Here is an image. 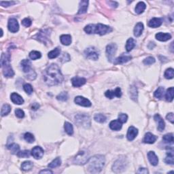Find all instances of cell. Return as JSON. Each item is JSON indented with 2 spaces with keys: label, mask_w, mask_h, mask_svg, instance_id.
Wrapping results in <instances>:
<instances>
[{
  "label": "cell",
  "mask_w": 174,
  "mask_h": 174,
  "mask_svg": "<svg viewBox=\"0 0 174 174\" xmlns=\"http://www.w3.org/2000/svg\"><path fill=\"white\" fill-rule=\"evenodd\" d=\"M43 78L45 83L49 86L57 85L63 81V76L56 64H51L46 67L43 74Z\"/></svg>",
  "instance_id": "6da1fadb"
},
{
  "label": "cell",
  "mask_w": 174,
  "mask_h": 174,
  "mask_svg": "<svg viewBox=\"0 0 174 174\" xmlns=\"http://www.w3.org/2000/svg\"><path fill=\"white\" fill-rule=\"evenodd\" d=\"M105 157L103 155H95L90 158L88 165V169L90 173H99L105 165Z\"/></svg>",
  "instance_id": "7a4b0ae2"
},
{
  "label": "cell",
  "mask_w": 174,
  "mask_h": 174,
  "mask_svg": "<svg viewBox=\"0 0 174 174\" xmlns=\"http://www.w3.org/2000/svg\"><path fill=\"white\" fill-rule=\"evenodd\" d=\"M85 31L89 34H99L100 36H103L112 32V29L105 25L98 23V24H90L87 25L85 27Z\"/></svg>",
  "instance_id": "3957f363"
},
{
  "label": "cell",
  "mask_w": 174,
  "mask_h": 174,
  "mask_svg": "<svg viewBox=\"0 0 174 174\" xmlns=\"http://www.w3.org/2000/svg\"><path fill=\"white\" fill-rule=\"evenodd\" d=\"M76 122L80 126L85 128H89L91 127V118L88 115L84 114H77L75 116Z\"/></svg>",
  "instance_id": "277c9868"
},
{
  "label": "cell",
  "mask_w": 174,
  "mask_h": 174,
  "mask_svg": "<svg viewBox=\"0 0 174 174\" xmlns=\"http://www.w3.org/2000/svg\"><path fill=\"white\" fill-rule=\"evenodd\" d=\"M127 161L125 158H119L112 166V170L115 173H121L124 171L127 167Z\"/></svg>",
  "instance_id": "5b68a950"
},
{
  "label": "cell",
  "mask_w": 174,
  "mask_h": 174,
  "mask_svg": "<svg viewBox=\"0 0 174 174\" xmlns=\"http://www.w3.org/2000/svg\"><path fill=\"white\" fill-rule=\"evenodd\" d=\"M50 34V30L48 29H42L40 31V32L38 33L34 38L36 40H38L40 42L44 43L45 44H46L47 41L48 40V38H49Z\"/></svg>",
  "instance_id": "8992f818"
},
{
  "label": "cell",
  "mask_w": 174,
  "mask_h": 174,
  "mask_svg": "<svg viewBox=\"0 0 174 174\" xmlns=\"http://www.w3.org/2000/svg\"><path fill=\"white\" fill-rule=\"evenodd\" d=\"M89 160V154L85 151H81L76 156L75 159H74V162L78 165H85V164L88 163Z\"/></svg>",
  "instance_id": "52a82bcc"
},
{
  "label": "cell",
  "mask_w": 174,
  "mask_h": 174,
  "mask_svg": "<svg viewBox=\"0 0 174 174\" xmlns=\"http://www.w3.org/2000/svg\"><path fill=\"white\" fill-rule=\"evenodd\" d=\"M85 55L87 58L96 61L99 58V52L94 47H89L85 51Z\"/></svg>",
  "instance_id": "ba28073f"
},
{
  "label": "cell",
  "mask_w": 174,
  "mask_h": 174,
  "mask_svg": "<svg viewBox=\"0 0 174 174\" xmlns=\"http://www.w3.org/2000/svg\"><path fill=\"white\" fill-rule=\"evenodd\" d=\"M117 50V45L114 43L109 44L106 47V56L109 61H112Z\"/></svg>",
  "instance_id": "9c48e42d"
},
{
  "label": "cell",
  "mask_w": 174,
  "mask_h": 174,
  "mask_svg": "<svg viewBox=\"0 0 174 174\" xmlns=\"http://www.w3.org/2000/svg\"><path fill=\"white\" fill-rule=\"evenodd\" d=\"M8 28L9 31L12 33H17L19 30V25L17 20L14 18H11L9 19Z\"/></svg>",
  "instance_id": "30bf717a"
},
{
  "label": "cell",
  "mask_w": 174,
  "mask_h": 174,
  "mask_svg": "<svg viewBox=\"0 0 174 174\" xmlns=\"http://www.w3.org/2000/svg\"><path fill=\"white\" fill-rule=\"evenodd\" d=\"M74 101L76 104L80 105V106L83 107H91V102L90 101L89 99L85 98V97H82V96H78L76 97L75 99H74Z\"/></svg>",
  "instance_id": "8fae6325"
},
{
  "label": "cell",
  "mask_w": 174,
  "mask_h": 174,
  "mask_svg": "<svg viewBox=\"0 0 174 174\" xmlns=\"http://www.w3.org/2000/svg\"><path fill=\"white\" fill-rule=\"evenodd\" d=\"M105 97L110 99H113L115 97L120 98L122 96V92H121L120 88L117 87L114 91H107L105 93Z\"/></svg>",
  "instance_id": "7c38bea8"
},
{
  "label": "cell",
  "mask_w": 174,
  "mask_h": 174,
  "mask_svg": "<svg viewBox=\"0 0 174 174\" xmlns=\"http://www.w3.org/2000/svg\"><path fill=\"white\" fill-rule=\"evenodd\" d=\"M44 150L41 147H40V146H36V147H34L31 150V156H34V158H35L36 159H42V156H44Z\"/></svg>",
  "instance_id": "4fadbf2b"
},
{
  "label": "cell",
  "mask_w": 174,
  "mask_h": 174,
  "mask_svg": "<svg viewBox=\"0 0 174 174\" xmlns=\"http://www.w3.org/2000/svg\"><path fill=\"white\" fill-rule=\"evenodd\" d=\"M132 58V56L129 54H122L120 56L116 58L115 59L114 63L115 65H118V64H122L124 63H127Z\"/></svg>",
  "instance_id": "5bb4252c"
},
{
  "label": "cell",
  "mask_w": 174,
  "mask_h": 174,
  "mask_svg": "<svg viewBox=\"0 0 174 174\" xmlns=\"http://www.w3.org/2000/svg\"><path fill=\"white\" fill-rule=\"evenodd\" d=\"M3 69V74L5 77L6 78H12L14 76V72L12 68L10 63H7L1 67Z\"/></svg>",
  "instance_id": "9a60e30c"
},
{
  "label": "cell",
  "mask_w": 174,
  "mask_h": 174,
  "mask_svg": "<svg viewBox=\"0 0 174 174\" xmlns=\"http://www.w3.org/2000/svg\"><path fill=\"white\" fill-rule=\"evenodd\" d=\"M154 119L157 124V129L159 131H163L165 129V123L164 122L163 119L159 114H155L154 116Z\"/></svg>",
  "instance_id": "2e32d148"
},
{
  "label": "cell",
  "mask_w": 174,
  "mask_h": 174,
  "mask_svg": "<svg viewBox=\"0 0 174 174\" xmlns=\"http://www.w3.org/2000/svg\"><path fill=\"white\" fill-rule=\"evenodd\" d=\"M87 83V80L85 78L80 77H74L72 79V83L74 87H80L85 85Z\"/></svg>",
  "instance_id": "e0dca14e"
},
{
  "label": "cell",
  "mask_w": 174,
  "mask_h": 174,
  "mask_svg": "<svg viewBox=\"0 0 174 174\" xmlns=\"http://www.w3.org/2000/svg\"><path fill=\"white\" fill-rule=\"evenodd\" d=\"M138 134V130L134 127H130L129 128L127 134V138L129 141H133L135 138H136Z\"/></svg>",
  "instance_id": "ac0fdd59"
},
{
  "label": "cell",
  "mask_w": 174,
  "mask_h": 174,
  "mask_svg": "<svg viewBox=\"0 0 174 174\" xmlns=\"http://www.w3.org/2000/svg\"><path fill=\"white\" fill-rule=\"evenodd\" d=\"M21 66L23 72L25 74L29 73L31 70V63L28 59H23L21 62Z\"/></svg>",
  "instance_id": "d6986e66"
},
{
  "label": "cell",
  "mask_w": 174,
  "mask_h": 174,
  "mask_svg": "<svg viewBox=\"0 0 174 174\" xmlns=\"http://www.w3.org/2000/svg\"><path fill=\"white\" fill-rule=\"evenodd\" d=\"M10 99H11L12 101L14 104L21 105L24 103V99H23V97L17 93H12L11 96H10Z\"/></svg>",
  "instance_id": "ffe728a7"
},
{
  "label": "cell",
  "mask_w": 174,
  "mask_h": 174,
  "mask_svg": "<svg viewBox=\"0 0 174 174\" xmlns=\"http://www.w3.org/2000/svg\"><path fill=\"white\" fill-rule=\"evenodd\" d=\"M148 158L149 160L150 163H151V165L156 166L158 165L159 163V159H158V156L156 155V154L154 152L150 151L148 153Z\"/></svg>",
  "instance_id": "44dd1931"
},
{
  "label": "cell",
  "mask_w": 174,
  "mask_h": 174,
  "mask_svg": "<svg viewBox=\"0 0 174 174\" xmlns=\"http://www.w3.org/2000/svg\"><path fill=\"white\" fill-rule=\"evenodd\" d=\"M156 140H157V137L151 133H147L145 135V137H144V143L151 144H154L156 141Z\"/></svg>",
  "instance_id": "7402d4cb"
},
{
  "label": "cell",
  "mask_w": 174,
  "mask_h": 174,
  "mask_svg": "<svg viewBox=\"0 0 174 174\" xmlns=\"http://www.w3.org/2000/svg\"><path fill=\"white\" fill-rule=\"evenodd\" d=\"M156 39L161 42H166V41L170 40L171 38V36L169 34H165V33L159 32L156 34Z\"/></svg>",
  "instance_id": "603a6c76"
},
{
  "label": "cell",
  "mask_w": 174,
  "mask_h": 174,
  "mask_svg": "<svg viewBox=\"0 0 174 174\" xmlns=\"http://www.w3.org/2000/svg\"><path fill=\"white\" fill-rule=\"evenodd\" d=\"M162 20L160 18H153L148 22V26L152 28H157L162 25Z\"/></svg>",
  "instance_id": "cb8c5ba5"
},
{
  "label": "cell",
  "mask_w": 174,
  "mask_h": 174,
  "mask_svg": "<svg viewBox=\"0 0 174 174\" xmlns=\"http://www.w3.org/2000/svg\"><path fill=\"white\" fill-rule=\"evenodd\" d=\"M122 123H121L118 120H114L111 121L109 123V128L113 131H119L122 129Z\"/></svg>",
  "instance_id": "d4e9b609"
},
{
  "label": "cell",
  "mask_w": 174,
  "mask_h": 174,
  "mask_svg": "<svg viewBox=\"0 0 174 174\" xmlns=\"http://www.w3.org/2000/svg\"><path fill=\"white\" fill-rule=\"evenodd\" d=\"M88 7H89V1H81L80 2L78 14H82L86 13L87 12Z\"/></svg>",
  "instance_id": "484cf974"
},
{
  "label": "cell",
  "mask_w": 174,
  "mask_h": 174,
  "mask_svg": "<svg viewBox=\"0 0 174 174\" xmlns=\"http://www.w3.org/2000/svg\"><path fill=\"white\" fill-rule=\"evenodd\" d=\"M144 31V25L142 23H137L134 28V36L140 37Z\"/></svg>",
  "instance_id": "4316f807"
},
{
  "label": "cell",
  "mask_w": 174,
  "mask_h": 174,
  "mask_svg": "<svg viewBox=\"0 0 174 174\" xmlns=\"http://www.w3.org/2000/svg\"><path fill=\"white\" fill-rule=\"evenodd\" d=\"M165 162L167 164L173 165V147H171L169 152H167V157L165 159Z\"/></svg>",
  "instance_id": "83f0119b"
},
{
  "label": "cell",
  "mask_w": 174,
  "mask_h": 174,
  "mask_svg": "<svg viewBox=\"0 0 174 174\" xmlns=\"http://www.w3.org/2000/svg\"><path fill=\"white\" fill-rule=\"evenodd\" d=\"M60 40L62 44L69 46L72 43V37L70 35H62L60 37Z\"/></svg>",
  "instance_id": "f1b7e54d"
},
{
  "label": "cell",
  "mask_w": 174,
  "mask_h": 174,
  "mask_svg": "<svg viewBox=\"0 0 174 174\" xmlns=\"http://www.w3.org/2000/svg\"><path fill=\"white\" fill-rule=\"evenodd\" d=\"M146 8V3L143 2V1H140L138 4L136 5L135 8V12L138 14H140L143 13L144 10H145Z\"/></svg>",
  "instance_id": "f546056e"
},
{
  "label": "cell",
  "mask_w": 174,
  "mask_h": 174,
  "mask_svg": "<svg viewBox=\"0 0 174 174\" xmlns=\"http://www.w3.org/2000/svg\"><path fill=\"white\" fill-rule=\"evenodd\" d=\"M129 95L133 100L136 101L138 100V89L134 86H131L129 88Z\"/></svg>",
  "instance_id": "4dcf8cb0"
},
{
  "label": "cell",
  "mask_w": 174,
  "mask_h": 174,
  "mask_svg": "<svg viewBox=\"0 0 174 174\" xmlns=\"http://www.w3.org/2000/svg\"><path fill=\"white\" fill-rule=\"evenodd\" d=\"M136 42L133 38H129V40L127 41L126 44V50L127 52H130L131 50H133V48L135 46Z\"/></svg>",
  "instance_id": "1f68e13d"
},
{
  "label": "cell",
  "mask_w": 174,
  "mask_h": 174,
  "mask_svg": "<svg viewBox=\"0 0 174 174\" xmlns=\"http://www.w3.org/2000/svg\"><path fill=\"white\" fill-rule=\"evenodd\" d=\"M7 147H8V150H10L12 153L14 154H18L19 150H20V147H19V146L18 145V144H17L15 143L9 144V145L7 146Z\"/></svg>",
  "instance_id": "d6a6232c"
},
{
  "label": "cell",
  "mask_w": 174,
  "mask_h": 174,
  "mask_svg": "<svg viewBox=\"0 0 174 174\" xmlns=\"http://www.w3.org/2000/svg\"><path fill=\"white\" fill-rule=\"evenodd\" d=\"M60 54H61V49L59 48H54V50H52L50 52H48V58H50V59H52V58H55L57 57V56H59Z\"/></svg>",
  "instance_id": "836d02e7"
},
{
  "label": "cell",
  "mask_w": 174,
  "mask_h": 174,
  "mask_svg": "<svg viewBox=\"0 0 174 174\" xmlns=\"http://www.w3.org/2000/svg\"><path fill=\"white\" fill-rule=\"evenodd\" d=\"M33 166H34V164H33V163L31 161H25L23 162L22 165H21V169L25 171H29V170L32 169Z\"/></svg>",
  "instance_id": "e575fe53"
},
{
  "label": "cell",
  "mask_w": 174,
  "mask_h": 174,
  "mask_svg": "<svg viewBox=\"0 0 174 174\" xmlns=\"http://www.w3.org/2000/svg\"><path fill=\"white\" fill-rule=\"evenodd\" d=\"M10 55L9 54L2 53L1 56V67L7 63H10Z\"/></svg>",
  "instance_id": "d590c367"
},
{
  "label": "cell",
  "mask_w": 174,
  "mask_h": 174,
  "mask_svg": "<svg viewBox=\"0 0 174 174\" xmlns=\"http://www.w3.org/2000/svg\"><path fill=\"white\" fill-rule=\"evenodd\" d=\"M11 112V106L8 104H4L1 107V116H7L10 112Z\"/></svg>",
  "instance_id": "8d00e7d4"
},
{
  "label": "cell",
  "mask_w": 174,
  "mask_h": 174,
  "mask_svg": "<svg viewBox=\"0 0 174 174\" xmlns=\"http://www.w3.org/2000/svg\"><path fill=\"white\" fill-rule=\"evenodd\" d=\"M165 98L167 99V101H173V87H170L167 90L165 94Z\"/></svg>",
  "instance_id": "74e56055"
},
{
  "label": "cell",
  "mask_w": 174,
  "mask_h": 174,
  "mask_svg": "<svg viewBox=\"0 0 174 174\" xmlns=\"http://www.w3.org/2000/svg\"><path fill=\"white\" fill-rule=\"evenodd\" d=\"M64 129H65V132L69 135H72L74 133V128L73 126L71 123L68 122H65V124H64Z\"/></svg>",
  "instance_id": "f35d334b"
},
{
  "label": "cell",
  "mask_w": 174,
  "mask_h": 174,
  "mask_svg": "<svg viewBox=\"0 0 174 174\" xmlns=\"http://www.w3.org/2000/svg\"><path fill=\"white\" fill-rule=\"evenodd\" d=\"M164 93H165V89H164L163 87H161L158 88V89L154 92V97L157 99H161L164 96Z\"/></svg>",
  "instance_id": "ab89813d"
},
{
  "label": "cell",
  "mask_w": 174,
  "mask_h": 174,
  "mask_svg": "<svg viewBox=\"0 0 174 174\" xmlns=\"http://www.w3.org/2000/svg\"><path fill=\"white\" fill-rule=\"evenodd\" d=\"M106 119H107L106 116L102 114H95V116H94V120L96 121V122L99 123L105 122V121H106Z\"/></svg>",
  "instance_id": "60d3db41"
},
{
  "label": "cell",
  "mask_w": 174,
  "mask_h": 174,
  "mask_svg": "<svg viewBox=\"0 0 174 174\" xmlns=\"http://www.w3.org/2000/svg\"><path fill=\"white\" fill-rule=\"evenodd\" d=\"M61 164V160L59 157H57L55 159H54L51 163L48 164V167L55 168L58 167V166H60Z\"/></svg>",
  "instance_id": "b9f144b4"
},
{
  "label": "cell",
  "mask_w": 174,
  "mask_h": 174,
  "mask_svg": "<svg viewBox=\"0 0 174 174\" xmlns=\"http://www.w3.org/2000/svg\"><path fill=\"white\" fill-rule=\"evenodd\" d=\"M163 140L165 143L173 144V133H167L163 137Z\"/></svg>",
  "instance_id": "7bdbcfd3"
},
{
  "label": "cell",
  "mask_w": 174,
  "mask_h": 174,
  "mask_svg": "<svg viewBox=\"0 0 174 174\" xmlns=\"http://www.w3.org/2000/svg\"><path fill=\"white\" fill-rule=\"evenodd\" d=\"M41 56H42L41 52L36 51V50H33V51H31L30 53H29V57L32 60L38 59V58H41Z\"/></svg>",
  "instance_id": "ee69618b"
},
{
  "label": "cell",
  "mask_w": 174,
  "mask_h": 174,
  "mask_svg": "<svg viewBox=\"0 0 174 174\" xmlns=\"http://www.w3.org/2000/svg\"><path fill=\"white\" fill-rule=\"evenodd\" d=\"M24 139L26 142H28V143L32 144L34 143L35 141V138L34 136V135L31 134V133H26L24 135Z\"/></svg>",
  "instance_id": "f6af8a7d"
},
{
  "label": "cell",
  "mask_w": 174,
  "mask_h": 174,
  "mask_svg": "<svg viewBox=\"0 0 174 174\" xmlns=\"http://www.w3.org/2000/svg\"><path fill=\"white\" fill-rule=\"evenodd\" d=\"M164 76L167 79H172L174 76V70L173 68H169V69H166Z\"/></svg>",
  "instance_id": "bcb514c9"
},
{
  "label": "cell",
  "mask_w": 174,
  "mask_h": 174,
  "mask_svg": "<svg viewBox=\"0 0 174 174\" xmlns=\"http://www.w3.org/2000/svg\"><path fill=\"white\" fill-rule=\"evenodd\" d=\"M56 99L61 101H67L68 99V94L67 92H62V93H61L57 95Z\"/></svg>",
  "instance_id": "7dc6e473"
},
{
  "label": "cell",
  "mask_w": 174,
  "mask_h": 174,
  "mask_svg": "<svg viewBox=\"0 0 174 174\" xmlns=\"http://www.w3.org/2000/svg\"><path fill=\"white\" fill-rule=\"evenodd\" d=\"M23 89L25 91V93L28 95H31L32 94L33 91H34V89H33L32 86H31L30 84H25V85L23 86Z\"/></svg>",
  "instance_id": "c3c4849f"
},
{
  "label": "cell",
  "mask_w": 174,
  "mask_h": 174,
  "mask_svg": "<svg viewBox=\"0 0 174 174\" xmlns=\"http://www.w3.org/2000/svg\"><path fill=\"white\" fill-rule=\"evenodd\" d=\"M17 156L20 158H29L30 156V152L29 150H23L19 151L17 154Z\"/></svg>",
  "instance_id": "681fc988"
},
{
  "label": "cell",
  "mask_w": 174,
  "mask_h": 174,
  "mask_svg": "<svg viewBox=\"0 0 174 174\" xmlns=\"http://www.w3.org/2000/svg\"><path fill=\"white\" fill-rule=\"evenodd\" d=\"M155 61H156L155 58H154V57H152V56H148V57H147L144 60L143 63H144V65H152V64L154 63Z\"/></svg>",
  "instance_id": "f907efd6"
},
{
  "label": "cell",
  "mask_w": 174,
  "mask_h": 174,
  "mask_svg": "<svg viewBox=\"0 0 174 174\" xmlns=\"http://www.w3.org/2000/svg\"><path fill=\"white\" fill-rule=\"evenodd\" d=\"M37 74L36 72H35L34 70H31V72H29V73L27 74L26 75V78H28L29 80H34L36 78Z\"/></svg>",
  "instance_id": "816d5d0a"
},
{
  "label": "cell",
  "mask_w": 174,
  "mask_h": 174,
  "mask_svg": "<svg viewBox=\"0 0 174 174\" xmlns=\"http://www.w3.org/2000/svg\"><path fill=\"white\" fill-rule=\"evenodd\" d=\"M128 119V116L126 114H123V113H121L118 115V120L120 121L121 123H125L127 122Z\"/></svg>",
  "instance_id": "f5cc1de1"
},
{
  "label": "cell",
  "mask_w": 174,
  "mask_h": 174,
  "mask_svg": "<svg viewBox=\"0 0 174 174\" xmlns=\"http://www.w3.org/2000/svg\"><path fill=\"white\" fill-rule=\"evenodd\" d=\"M15 114H16V116L18 117L19 118H23L25 117V112H23V110H22V109L19 108L16 109Z\"/></svg>",
  "instance_id": "db71d44e"
},
{
  "label": "cell",
  "mask_w": 174,
  "mask_h": 174,
  "mask_svg": "<svg viewBox=\"0 0 174 174\" xmlns=\"http://www.w3.org/2000/svg\"><path fill=\"white\" fill-rule=\"evenodd\" d=\"M21 23H22V25H23V26H25L26 27H29L31 26V24H32V22H31V21L29 19L25 18L22 21Z\"/></svg>",
  "instance_id": "11a10c76"
},
{
  "label": "cell",
  "mask_w": 174,
  "mask_h": 174,
  "mask_svg": "<svg viewBox=\"0 0 174 174\" xmlns=\"http://www.w3.org/2000/svg\"><path fill=\"white\" fill-rule=\"evenodd\" d=\"M16 3H17V1H0V4L3 7H8L14 5Z\"/></svg>",
  "instance_id": "9f6ffc18"
},
{
  "label": "cell",
  "mask_w": 174,
  "mask_h": 174,
  "mask_svg": "<svg viewBox=\"0 0 174 174\" xmlns=\"http://www.w3.org/2000/svg\"><path fill=\"white\" fill-rule=\"evenodd\" d=\"M166 118L169 121H170V122H171L172 124H173V120H174V117H173V113H169V114H168L167 115V116H166Z\"/></svg>",
  "instance_id": "6f0895ef"
},
{
  "label": "cell",
  "mask_w": 174,
  "mask_h": 174,
  "mask_svg": "<svg viewBox=\"0 0 174 174\" xmlns=\"http://www.w3.org/2000/svg\"><path fill=\"white\" fill-rule=\"evenodd\" d=\"M67 53H63L62 54V56L60 58V61L61 62H63V63H64V62H67V61H69L70 60V59H68V58H66V57L65 56L67 55Z\"/></svg>",
  "instance_id": "680465c9"
},
{
  "label": "cell",
  "mask_w": 174,
  "mask_h": 174,
  "mask_svg": "<svg viewBox=\"0 0 174 174\" xmlns=\"http://www.w3.org/2000/svg\"><path fill=\"white\" fill-rule=\"evenodd\" d=\"M138 173H145L147 174L148 173V171L147 169H146V168H140L139 170L138 171Z\"/></svg>",
  "instance_id": "91938a15"
},
{
  "label": "cell",
  "mask_w": 174,
  "mask_h": 174,
  "mask_svg": "<svg viewBox=\"0 0 174 174\" xmlns=\"http://www.w3.org/2000/svg\"><path fill=\"white\" fill-rule=\"evenodd\" d=\"M39 107H40V105L38 104V103H34V104L32 105V106H31V109H32V110H37V109H38Z\"/></svg>",
  "instance_id": "94428289"
},
{
  "label": "cell",
  "mask_w": 174,
  "mask_h": 174,
  "mask_svg": "<svg viewBox=\"0 0 174 174\" xmlns=\"http://www.w3.org/2000/svg\"><path fill=\"white\" fill-rule=\"evenodd\" d=\"M40 173H53V172L49 169H44L40 171Z\"/></svg>",
  "instance_id": "6125c7cd"
}]
</instances>
